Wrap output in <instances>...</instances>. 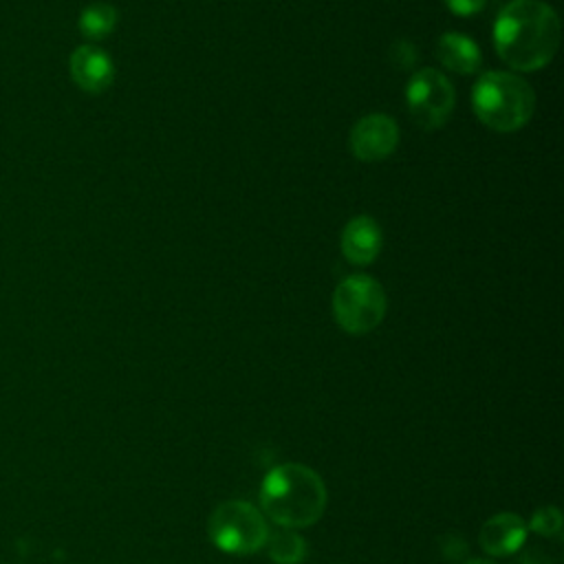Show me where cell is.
<instances>
[{"mask_svg":"<svg viewBox=\"0 0 564 564\" xmlns=\"http://www.w3.org/2000/svg\"><path fill=\"white\" fill-rule=\"evenodd\" d=\"M405 104L414 123L432 132L449 121L456 106V90L441 70L421 68L405 86Z\"/></svg>","mask_w":564,"mask_h":564,"instance_id":"obj_6","label":"cell"},{"mask_svg":"<svg viewBox=\"0 0 564 564\" xmlns=\"http://www.w3.org/2000/svg\"><path fill=\"white\" fill-rule=\"evenodd\" d=\"M436 57L441 64L458 75H474L482 64V53L478 44L465 33H443L436 40Z\"/></svg>","mask_w":564,"mask_h":564,"instance_id":"obj_11","label":"cell"},{"mask_svg":"<svg viewBox=\"0 0 564 564\" xmlns=\"http://www.w3.org/2000/svg\"><path fill=\"white\" fill-rule=\"evenodd\" d=\"M68 70H70L75 86L88 95H99V93L108 90L115 82L112 57L95 44L77 46L70 53Z\"/></svg>","mask_w":564,"mask_h":564,"instance_id":"obj_8","label":"cell"},{"mask_svg":"<svg viewBox=\"0 0 564 564\" xmlns=\"http://www.w3.org/2000/svg\"><path fill=\"white\" fill-rule=\"evenodd\" d=\"M516 564H549V560L542 557L540 553H527V555H522Z\"/></svg>","mask_w":564,"mask_h":564,"instance_id":"obj_18","label":"cell"},{"mask_svg":"<svg viewBox=\"0 0 564 564\" xmlns=\"http://www.w3.org/2000/svg\"><path fill=\"white\" fill-rule=\"evenodd\" d=\"M341 253L348 262L366 267L377 260L383 247V231L372 216H355L341 229Z\"/></svg>","mask_w":564,"mask_h":564,"instance_id":"obj_10","label":"cell"},{"mask_svg":"<svg viewBox=\"0 0 564 564\" xmlns=\"http://www.w3.org/2000/svg\"><path fill=\"white\" fill-rule=\"evenodd\" d=\"M207 535L223 553L251 555L264 546L269 524L253 505L245 500H225L212 511Z\"/></svg>","mask_w":564,"mask_h":564,"instance_id":"obj_5","label":"cell"},{"mask_svg":"<svg viewBox=\"0 0 564 564\" xmlns=\"http://www.w3.org/2000/svg\"><path fill=\"white\" fill-rule=\"evenodd\" d=\"M533 533L544 535V538H557L562 533V513L557 507L546 505L535 509V513L531 516V522L527 524Z\"/></svg>","mask_w":564,"mask_h":564,"instance_id":"obj_14","label":"cell"},{"mask_svg":"<svg viewBox=\"0 0 564 564\" xmlns=\"http://www.w3.org/2000/svg\"><path fill=\"white\" fill-rule=\"evenodd\" d=\"M491 37L498 57L507 66L533 73L557 53L562 40L560 15L542 0H511L498 11Z\"/></svg>","mask_w":564,"mask_h":564,"instance_id":"obj_1","label":"cell"},{"mask_svg":"<svg viewBox=\"0 0 564 564\" xmlns=\"http://www.w3.org/2000/svg\"><path fill=\"white\" fill-rule=\"evenodd\" d=\"M465 564H496V562L487 560V557H476V560H467Z\"/></svg>","mask_w":564,"mask_h":564,"instance_id":"obj_19","label":"cell"},{"mask_svg":"<svg viewBox=\"0 0 564 564\" xmlns=\"http://www.w3.org/2000/svg\"><path fill=\"white\" fill-rule=\"evenodd\" d=\"M388 57H390V62L394 64V68H399V70L412 68L414 62H416V46H414L410 40H397V42L390 46Z\"/></svg>","mask_w":564,"mask_h":564,"instance_id":"obj_15","label":"cell"},{"mask_svg":"<svg viewBox=\"0 0 564 564\" xmlns=\"http://www.w3.org/2000/svg\"><path fill=\"white\" fill-rule=\"evenodd\" d=\"M529 527L516 513H496L480 527L478 544L491 557H509L522 549Z\"/></svg>","mask_w":564,"mask_h":564,"instance_id":"obj_9","label":"cell"},{"mask_svg":"<svg viewBox=\"0 0 564 564\" xmlns=\"http://www.w3.org/2000/svg\"><path fill=\"white\" fill-rule=\"evenodd\" d=\"M399 145V126L390 115L372 112L364 115L348 134V150L352 156L366 163L388 159Z\"/></svg>","mask_w":564,"mask_h":564,"instance_id":"obj_7","label":"cell"},{"mask_svg":"<svg viewBox=\"0 0 564 564\" xmlns=\"http://www.w3.org/2000/svg\"><path fill=\"white\" fill-rule=\"evenodd\" d=\"M117 9L108 2H93L79 13V31L86 40L99 42L108 37L117 26Z\"/></svg>","mask_w":564,"mask_h":564,"instance_id":"obj_13","label":"cell"},{"mask_svg":"<svg viewBox=\"0 0 564 564\" xmlns=\"http://www.w3.org/2000/svg\"><path fill=\"white\" fill-rule=\"evenodd\" d=\"M326 485L322 476L302 463L273 467L260 485L262 511L286 529L315 524L326 509Z\"/></svg>","mask_w":564,"mask_h":564,"instance_id":"obj_2","label":"cell"},{"mask_svg":"<svg viewBox=\"0 0 564 564\" xmlns=\"http://www.w3.org/2000/svg\"><path fill=\"white\" fill-rule=\"evenodd\" d=\"M388 311L383 286L366 275H346L333 291V317L348 335H366L375 330Z\"/></svg>","mask_w":564,"mask_h":564,"instance_id":"obj_4","label":"cell"},{"mask_svg":"<svg viewBox=\"0 0 564 564\" xmlns=\"http://www.w3.org/2000/svg\"><path fill=\"white\" fill-rule=\"evenodd\" d=\"M441 555L452 564H460L467 557V542L460 535L447 533L441 538Z\"/></svg>","mask_w":564,"mask_h":564,"instance_id":"obj_16","label":"cell"},{"mask_svg":"<svg viewBox=\"0 0 564 564\" xmlns=\"http://www.w3.org/2000/svg\"><path fill=\"white\" fill-rule=\"evenodd\" d=\"M447 9L458 15V18H469V15H476L485 9L487 0H445Z\"/></svg>","mask_w":564,"mask_h":564,"instance_id":"obj_17","label":"cell"},{"mask_svg":"<svg viewBox=\"0 0 564 564\" xmlns=\"http://www.w3.org/2000/svg\"><path fill=\"white\" fill-rule=\"evenodd\" d=\"M264 546L273 564H302L306 557V540L286 527L269 531Z\"/></svg>","mask_w":564,"mask_h":564,"instance_id":"obj_12","label":"cell"},{"mask_svg":"<svg viewBox=\"0 0 564 564\" xmlns=\"http://www.w3.org/2000/svg\"><path fill=\"white\" fill-rule=\"evenodd\" d=\"M471 108L482 126L494 132L524 128L535 110L533 86L509 70L482 73L471 88Z\"/></svg>","mask_w":564,"mask_h":564,"instance_id":"obj_3","label":"cell"}]
</instances>
